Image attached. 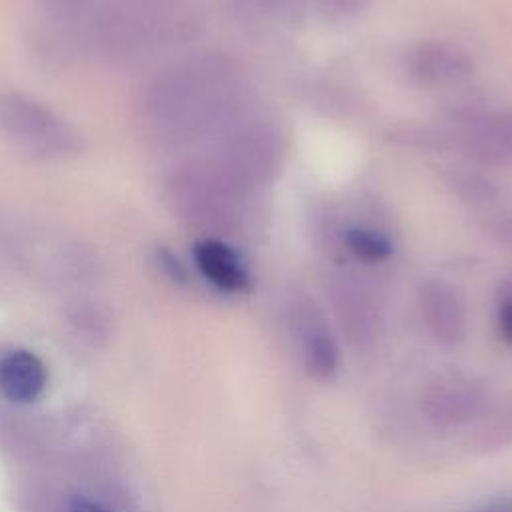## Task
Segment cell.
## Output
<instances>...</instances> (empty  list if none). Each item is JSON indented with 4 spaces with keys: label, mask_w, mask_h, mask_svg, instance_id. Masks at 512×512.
Returning a JSON list of instances; mask_svg holds the SVG:
<instances>
[{
    "label": "cell",
    "mask_w": 512,
    "mask_h": 512,
    "mask_svg": "<svg viewBox=\"0 0 512 512\" xmlns=\"http://www.w3.org/2000/svg\"><path fill=\"white\" fill-rule=\"evenodd\" d=\"M496 326L500 338L512 346V276L506 278L498 292L496 306Z\"/></svg>",
    "instance_id": "17"
},
{
    "label": "cell",
    "mask_w": 512,
    "mask_h": 512,
    "mask_svg": "<svg viewBox=\"0 0 512 512\" xmlns=\"http://www.w3.org/2000/svg\"><path fill=\"white\" fill-rule=\"evenodd\" d=\"M160 264H162V268L172 276V278H176V280H182L184 276H186V272H184V268H182V264H180V260L172 254V252H168V250H162L160 254Z\"/></svg>",
    "instance_id": "20"
},
{
    "label": "cell",
    "mask_w": 512,
    "mask_h": 512,
    "mask_svg": "<svg viewBox=\"0 0 512 512\" xmlns=\"http://www.w3.org/2000/svg\"><path fill=\"white\" fill-rule=\"evenodd\" d=\"M262 6H266L268 12L276 14L278 18L286 20H298L304 16L308 0H258Z\"/></svg>",
    "instance_id": "18"
},
{
    "label": "cell",
    "mask_w": 512,
    "mask_h": 512,
    "mask_svg": "<svg viewBox=\"0 0 512 512\" xmlns=\"http://www.w3.org/2000/svg\"><path fill=\"white\" fill-rule=\"evenodd\" d=\"M342 242L352 256L368 264L384 262L394 254V242L390 236L372 226H348L342 232Z\"/></svg>",
    "instance_id": "15"
},
{
    "label": "cell",
    "mask_w": 512,
    "mask_h": 512,
    "mask_svg": "<svg viewBox=\"0 0 512 512\" xmlns=\"http://www.w3.org/2000/svg\"><path fill=\"white\" fill-rule=\"evenodd\" d=\"M420 312L426 330L440 344H456L466 334V306L460 292L446 280H426L420 286Z\"/></svg>",
    "instance_id": "11"
},
{
    "label": "cell",
    "mask_w": 512,
    "mask_h": 512,
    "mask_svg": "<svg viewBox=\"0 0 512 512\" xmlns=\"http://www.w3.org/2000/svg\"><path fill=\"white\" fill-rule=\"evenodd\" d=\"M6 250L30 270L72 278L94 266L92 250L78 238L46 226H18L8 232Z\"/></svg>",
    "instance_id": "6"
},
{
    "label": "cell",
    "mask_w": 512,
    "mask_h": 512,
    "mask_svg": "<svg viewBox=\"0 0 512 512\" xmlns=\"http://www.w3.org/2000/svg\"><path fill=\"white\" fill-rule=\"evenodd\" d=\"M104 0H40L42 8L58 22H88Z\"/></svg>",
    "instance_id": "16"
},
{
    "label": "cell",
    "mask_w": 512,
    "mask_h": 512,
    "mask_svg": "<svg viewBox=\"0 0 512 512\" xmlns=\"http://www.w3.org/2000/svg\"><path fill=\"white\" fill-rule=\"evenodd\" d=\"M188 22L184 0H104L86 24L104 58L134 64L174 44Z\"/></svg>",
    "instance_id": "2"
},
{
    "label": "cell",
    "mask_w": 512,
    "mask_h": 512,
    "mask_svg": "<svg viewBox=\"0 0 512 512\" xmlns=\"http://www.w3.org/2000/svg\"><path fill=\"white\" fill-rule=\"evenodd\" d=\"M476 512H512V502H494Z\"/></svg>",
    "instance_id": "22"
},
{
    "label": "cell",
    "mask_w": 512,
    "mask_h": 512,
    "mask_svg": "<svg viewBox=\"0 0 512 512\" xmlns=\"http://www.w3.org/2000/svg\"><path fill=\"white\" fill-rule=\"evenodd\" d=\"M250 190L218 160H198L176 168L164 186L170 210L204 236L236 232L246 216Z\"/></svg>",
    "instance_id": "3"
},
{
    "label": "cell",
    "mask_w": 512,
    "mask_h": 512,
    "mask_svg": "<svg viewBox=\"0 0 512 512\" xmlns=\"http://www.w3.org/2000/svg\"><path fill=\"white\" fill-rule=\"evenodd\" d=\"M284 142L280 132L264 122L230 126L220 154L214 156L250 192L276 178L282 168Z\"/></svg>",
    "instance_id": "5"
},
{
    "label": "cell",
    "mask_w": 512,
    "mask_h": 512,
    "mask_svg": "<svg viewBox=\"0 0 512 512\" xmlns=\"http://www.w3.org/2000/svg\"><path fill=\"white\" fill-rule=\"evenodd\" d=\"M242 80L232 60L196 54L158 74L142 100L148 130L166 144H188L234 126Z\"/></svg>",
    "instance_id": "1"
},
{
    "label": "cell",
    "mask_w": 512,
    "mask_h": 512,
    "mask_svg": "<svg viewBox=\"0 0 512 512\" xmlns=\"http://www.w3.org/2000/svg\"><path fill=\"white\" fill-rule=\"evenodd\" d=\"M70 512H106L104 508H100L98 504L90 502V500H84V498H76L70 506Z\"/></svg>",
    "instance_id": "21"
},
{
    "label": "cell",
    "mask_w": 512,
    "mask_h": 512,
    "mask_svg": "<svg viewBox=\"0 0 512 512\" xmlns=\"http://www.w3.org/2000/svg\"><path fill=\"white\" fill-rule=\"evenodd\" d=\"M0 132L34 158L64 160L82 150V136L72 124L22 92H0Z\"/></svg>",
    "instance_id": "4"
},
{
    "label": "cell",
    "mask_w": 512,
    "mask_h": 512,
    "mask_svg": "<svg viewBox=\"0 0 512 512\" xmlns=\"http://www.w3.org/2000/svg\"><path fill=\"white\" fill-rule=\"evenodd\" d=\"M332 298L338 312V318L350 334L364 338L374 326V308L368 294L348 278H338L332 286Z\"/></svg>",
    "instance_id": "14"
},
{
    "label": "cell",
    "mask_w": 512,
    "mask_h": 512,
    "mask_svg": "<svg viewBox=\"0 0 512 512\" xmlns=\"http://www.w3.org/2000/svg\"><path fill=\"white\" fill-rule=\"evenodd\" d=\"M408 74L424 86L442 88L468 80L474 72L472 56L450 42L428 40L408 54Z\"/></svg>",
    "instance_id": "8"
},
{
    "label": "cell",
    "mask_w": 512,
    "mask_h": 512,
    "mask_svg": "<svg viewBox=\"0 0 512 512\" xmlns=\"http://www.w3.org/2000/svg\"><path fill=\"white\" fill-rule=\"evenodd\" d=\"M196 268L218 290L228 294H240L250 290V274L242 258L222 240L214 236H202L192 248Z\"/></svg>",
    "instance_id": "12"
},
{
    "label": "cell",
    "mask_w": 512,
    "mask_h": 512,
    "mask_svg": "<svg viewBox=\"0 0 512 512\" xmlns=\"http://www.w3.org/2000/svg\"><path fill=\"white\" fill-rule=\"evenodd\" d=\"M322 2L326 6H330L334 12H340V14H346V16L362 12L368 4V0H322Z\"/></svg>",
    "instance_id": "19"
},
{
    "label": "cell",
    "mask_w": 512,
    "mask_h": 512,
    "mask_svg": "<svg viewBox=\"0 0 512 512\" xmlns=\"http://www.w3.org/2000/svg\"><path fill=\"white\" fill-rule=\"evenodd\" d=\"M46 384V368L28 350H12L0 358V390L14 402L38 398Z\"/></svg>",
    "instance_id": "13"
},
{
    "label": "cell",
    "mask_w": 512,
    "mask_h": 512,
    "mask_svg": "<svg viewBox=\"0 0 512 512\" xmlns=\"http://www.w3.org/2000/svg\"><path fill=\"white\" fill-rule=\"evenodd\" d=\"M486 392L466 376H446L430 384L424 394V412L438 426H460L480 414Z\"/></svg>",
    "instance_id": "10"
},
{
    "label": "cell",
    "mask_w": 512,
    "mask_h": 512,
    "mask_svg": "<svg viewBox=\"0 0 512 512\" xmlns=\"http://www.w3.org/2000/svg\"><path fill=\"white\" fill-rule=\"evenodd\" d=\"M290 322L304 368L316 378H330L338 368V344L322 310L314 300L298 296L290 304Z\"/></svg>",
    "instance_id": "7"
},
{
    "label": "cell",
    "mask_w": 512,
    "mask_h": 512,
    "mask_svg": "<svg viewBox=\"0 0 512 512\" xmlns=\"http://www.w3.org/2000/svg\"><path fill=\"white\" fill-rule=\"evenodd\" d=\"M460 148L484 162H512V110L478 112L458 118Z\"/></svg>",
    "instance_id": "9"
}]
</instances>
